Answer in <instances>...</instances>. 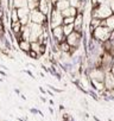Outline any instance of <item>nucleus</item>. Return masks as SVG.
<instances>
[{"instance_id": "nucleus-1", "label": "nucleus", "mask_w": 114, "mask_h": 121, "mask_svg": "<svg viewBox=\"0 0 114 121\" xmlns=\"http://www.w3.org/2000/svg\"><path fill=\"white\" fill-rule=\"evenodd\" d=\"M112 10L109 7V5L103 4V5H99L97 7L93 9L92 11V18H99L101 20L107 19L109 16H112Z\"/></svg>"}, {"instance_id": "nucleus-2", "label": "nucleus", "mask_w": 114, "mask_h": 121, "mask_svg": "<svg viewBox=\"0 0 114 121\" xmlns=\"http://www.w3.org/2000/svg\"><path fill=\"white\" fill-rule=\"evenodd\" d=\"M110 30L107 27V26H99L96 27L94 31H93V38L96 40V42H106L109 39V36H110Z\"/></svg>"}, {"instance_id": "nucleus-3", "label": "nucleus", "mask_w": 114, "mask_h": 121, "mask_svg": "<svg viewBox=\"0 0 114 121\" xmlns=\"http://www.w3.org/2000/svg\"><path fill=\"white\" fill-rule=\"evenodd\" d=\"M63 25V16L62 12L56 10L55 7H52V10L50 11V20H49V26L50 29H55L57 26H62Z\"/></svg>"}, {"instance_id": "nucleus-4", "label": "nucleus", "mask_w": 114, "mask_h": 121, "mask_svg": "<svg viewBox=\"0 0 114 121\" xmlns=\"http://www.w3.org/2000/svg\"><path fill=\"white\" fill-rule=\"evenodd\" d=\"M30 22L38 24V25H46L48 24V16L42 13L38 9L30 11Z\"/></svg>"}, {"instance_id": "nucleus-5", "label": "nucleus", "mask_w": 114, "mask_h": 121, "mask_svg": "<svg viewBox=\"0 0 114 121\" xmlns=\"http://www.w3.org/2000/svg\"><path fill=\"white\" fill-rule=\"evenodd\" d=\"M29 26H30V42H37L38 37L40 35H43L44 32V26L43 25H38V24H35V23H29Z\"/></svg>"}, {"instance_id": "nucleus-6", "label": "nucleus", "mask_w": 114, "mask_h": 121, "mask_svg": "<svg viewBox=\"0 0 114 121\" xmlns=\"http://www.w3.org/2000/svg\"><path fill=\"white\" fill-rule=\"evenodd\" d=\"M66 42H67L71 48L77 49L79 45H80L81 42H82V32H76V31L71 32L68 37H66Z\"/></svg>"}, {"instance_id": "nucleus-7", "label": "nucleus", "mask_w": 114, "mask_h": 121, "mask_svg": "<svg viewBox=\"0 0 114 121\" xmlns=\"http://www.w3.org/2000/svg\"><path fill=\"white\" fill-rule=\"evenodd\" d=\"M105 74L106 71L102 68H93L92 70H89L88 73V78L90 81H99V82H103L105 80Z\"/></svg>"}, {"instance_id": "nucleus-8", "label": "nucleus", "mask_w": 114, "mask_h": 121, "mask_svg": "<svg viewBox=\"0 0 114 121\" xmlns=\"http://www.w3.org/2000/svg\"><path fill=\"white\" fill-rule=\"evenodd\" d=\"M51 37H52V40L57 44H60L61 42H64L66 40V36L63 33V27L62 26H57L55 29H51Z\"/></svg>"}, {"instance_id": "nucleus-9", "label": "nucleus", "mask_w": 114, "mask_h": 121, "mask_svg": "<svg viewBox=\"0 0 114 121\" xmlns=\"http://www.w3.org/2000/svg\"><path fill=\"white\" fill-rule=\"evenodd\" d=\"M103 84H105L106 90H114V75L110 71H106Z\"/></svg>"}, {"instance_id": "nucleus-10", "label": "nucleus", "mask_w": 114, "mask_h": 121, "mask_svg": "<svg viewBox=\"0 0 114 121\" xmlns=\"http://www.w3.org/2000/svg\"><path fill=\"white\" fill-rule=\"evenodd\" d=\"M51 1L50 0H39V4H38V10L42 12V13H44L45 16H48V14H50V9H51Z\"/></svg>"}, {"instance_id": "nucleus-11", "label": "nucleus", "mask_w": 114, "mask_h": 121, "mask_svg": "<svg viewBox=\"0 0 114 121\" xmlns=\"http://www.w3.org/2000/svg\"><path fill=\"white\" fill-rule=\"evenodd\" d=\"M82 26H83V13H77L74 20V31L82 32Z\"/></svg>"}, {"instance_id": "nucleus-12", "label": "nucleus", "mask_w": 114, "mask_h": 121, "mask_svg": "<svg viewBox=\"0 0 114 121\" xmlns=\"http://www.w3.org/2000/svg\"><path fill=\"white\" fill-rule=\"evenodd\" d=\"M18 48H19V50L23 51L24 53H27V52L31 50V42H30V40H24V39H22V40L18 42Z\"/></svg>"}, {"instance_id": "nucleus-13", "label": "nucleus", "mask_w": 114, "mask_h": 121, "mask_svg": "<svg viewBox=\"0 0 114 121\" xmlns=\"http://www.w3.org/2000/svg\"><path fill=\"white\" fill-rule=\"evenodd\" d=\"M70 6V3H69V0H64V1H57L52 7H55L56 10H58V11H64L66 9H68Z\"/></svg>"}, {"instance_id": "nucleus-14", "label": "nucleus", "mask_w": 114, "mask_h": 121, "mask_svg": "<svg viewBox=\"0 0 114 121\" xmlns=\"http://www.w3.org/2000/svg\"><path fill=\"white\" fill-rule=\"evenodd\" d=\"M77 14V10L73 6H69L68 9H66L64 11H62V16L63 18H67V17H76Z\"/></svg>"}, {"instance_id": "nucleus-15", "label": "nucleus", "mask_w": 114, "mask_h": 121, "mask_svg": "<svg viewBox=\"0 0 114 121\" xmlns=\"http://www.w3.org/2000/svg\"><path fill=\"white\" fill-rule=\"evenodd\" d=\"M22 27H23V25H22V23H20V22L11 23V31H12V33H13L14 36L22 32Z\"/></svg>"}, {"instance_id": "nucleus-16", "label": "nucleus", "mask_w": 114, "mask_h": 121, "mask_svg": "<svg viewBox=\"0 0 114 121\" xmlns=\"http://www.w3.org/2000/svg\"><path fill=\"white\" fill-rule=\"evenodd\" d=\"M89 81H90V80H89ZM90 84H92V87H93L95 90H97V91H105V90H106L103 82H99V81H90Z\"/></svg>"}, {"instance_id": "nucleus-17", "label": "nucleus", "mask_w": 114, "mask_h": 121, "mask_svg": "<svg viewBox=\"0 0 114 121\" xmlns=\"http://www.w3.org/2000/svg\"><path fill=\"white\" fill-rule=\"evenodd\" d=\"M14 9H23V7H27V0H13L12 3Z\"/></svg>"}, {"instance_id": "nucleus-18", "label": "nucleus", "mask_w": 114, "mask_h": 121, "mask_svg": "<svg viewBox=\"0 0 114 121\" xmlns=\"http://www.w3.org/2000/svg\"><path fill=\"white\" fill-rule=\"evenodd\" d=\"M9 19L11 20V23L19 22V17H18V11H17V9H14V7H12V9H11V13H10Z\"/></svg>"}, {"instance_id": "nucleus-19", "label": "nucleus", "mask_w": 114, "mask_h": 121, "mask_svg": "<svg viewBox=\"0 0 114 121\" xmlns=\"http://www.w3.org/2000/svg\"><path fill=\"white\" fill-rule=\"evenodd\" d=\"M58 49H60V51L61 52H70V50H71V46L64 40V42H61L60 44H58Z\"/></svg>"}, {"instance_id": "nucleus-20", "label": "nucleus", "mask_w": 114, "mask_h": 121, "mask_svg": "<svg viewBox=\"0 0 114 121\" xmlns=\"http://www.w3.org/2000/svg\"><path fill=\"white\" fill-rule=\"evenodd\" d=\"M17 11H18V17H19V19H22V18H24V17L30 16V10H29V7L17 9Z\"/></svg>"}, {"instance_id": "nucleus-21", "label": "nucleus", "mask_w": 114, "mask_h": 121, "mask_svg": "<svg viewBox=\"0 0 114 121\" xmlns=\"http://www.w3.org/2000/svg\"><path fill=\"white\" fill-rule=\"evenodd\" d=\"M101 23H102L101 19H99V18H92V20H90V30L94 31L96 27L101 26Z\"/></svg>"}, {"instance_id": "nucleus-22", "label": "nucleus", "mask_w": 114, "mask_h": 121, "mask_svg": "<svg viewBox=\"0 0 114 121\" xmlns=\"http://www.w3.org/2000/svg\"><path fill=\"white\" fill-rule=\"evenodd\" d=\"M63 27V33L66 37H68L71 32H74V24H68V25H62Z\"/></svg>"}, {"instance_id": "nucleus-23", "label": "nucleus", "mask_w": 114, "mask_h": 121, "mask_svg": "<svg viewBox=\"0 0 114 121\" xmlns=\"http://www.w3.org/2000/svg\"><path fill=\"white\" fill-rule=\"evenodd\" d=\"M105 23H106V26H107L110 31H113V30H114V14H112V16H109L107 19H105Z\"/></svg>"}, {"instance_id": "nucleus-24", "label": "nucleus", "mask_w": 114, "mask_h": 121, "mask_svg": "<svg viewBox=\"0 0 114 121\" xmlns=\"http://www.w3.org/2000/svg\"><path fill=\"white\" fill-rule=\"evenodd\" d=\"M38 4H39V0H27V7L30 11L38 9Z\"/></svg>"}, {"instance_id": "nucleus-25", "label": "nucleus", "mask_w": 114, "mask_h": 121, "mask_svg": "<svg viewBox=\"0 0 114 121\" xmlns=\"http://www.w3.org/2000/svg\"><path fill=\"white\" fill-rule=\"evenodd\" d=\"M40 48H42V45H40L38 42H32V43H31V50H32V51H36V52L39 53V55H40Z\"/></svg>"}, {"instance_id": "nucleus-26", "label": "nucleus", "mask_w": 114, "mask_h": 121, "mask_svg": "<svg viewBox=\"0 0 114 121\" xmlns=\"http://www.w3.org/2000/svg\"><path fill=\"white\" fill-rule=\"evenodd\" d=\"M26 55H27L30 58H32V59H39V58H40V55H39V53H37L36 51H32V50H30Z\"/></svg>"}, {"instance_id": "nucleus-27", "label": "nucleus", "mask_w": 114, "mask_h": 121, "mask_svg": "<svg viewBox=\"0 0 114 121\" xmlns=\"http://www.w3.org/2000/svg\"><path fill=\"white\" fill-rule=\"evenodd\" d=\"M74 20H75V17H67V18H63V25L74 24Z\"/></svg>"}, {"instance_id": "nucleus-28", "label": "nucleus", "mask_w": 114, "mask_h": 121, "mask_svg": "<svg viewBox=\"0 0 114 121\" xmlns=\"http://www.w3.org/2000/svg\"><path fill=\"white\" fill-rule=\"evenodd\" d=\"M4 17H5V7L0 6V20H3Z\"/></svg>"}, {"instance_id": "nucleus-29", "label": "nucleus", "mask_w": 114, "mask_h": 121, "mask_svg": "<svg viewBox=\"0 0 114 121\" xmlns=\"http://www.w3.org/2000/svg\"><path fill=\"white\" fill-rule=\"evenodd\" d=\"M110 43H112V45L114 46V30L110 32V36H109V39H108Z\"/></svg>"}, {"instance_id": "nucleus-30", "label": "nucleus", "mask_w": 114, "mask_h": 121, "mask_svg": "<svg viewBox=\"0 0 114 121\" xmlns=\"http://www.w3.org/2000/svg\"><path fill=\"white\" fill-rule=\"evenodd\" d=\"M109 1H110V0H97V4L99 5H103V4L109 5Z\"/></svg>"}, {"instance_id": "nucleus-31", "label": "nucleus", "mask_w": 114, "mask_h": 121, "mask_svg": "<svg viewBox=\"0 0 114 121\" xmlns=\"http://www.w3.org/2000/svg\"><path fill=\"white\" fill-rule=\"evenodd\" d=\"M109 7H110L112 12H114V0H110L109 1Z\"/></svg>"}, {"instance_id": "nucleus-32", "label": "nucleus", "mask_w": 114, "mask_h": 121, "mask_svg": "<svg viewBox=\"0 0 114 121\" xmlns=\"http://www.w3.org/2000/svg\"><path fill=\"white\" fill-rule=\"evenodd\" d=\"M109 71H110V73H112V74L114 75V63L112 64V67H110V70H109Z\"/></svg>"}, {"instance_id": "nucleus-33", "label": "nucleus", "mask_w": 114, "mask_h": 121, "mask_svg": "<svg viewBox=\"0 0 114 121\" xmlns=\"http://www.w3.org/2000/svg\"><path fill=\"white\" fill-rule=\"evenodd\" d=\"M57 1H64V0H57Z\"/></svg>"}, {"instance_id": "nucleus-34", "label": "nucleus", "mask_w": 114, "mask_h": 121, "mask_svg": "<svg viewBox=\"0 0 114 121\" xmlns=\"http://www.w3.org/2000/svg\"><path fill=\"white\" fill-rule=\"evenodd\" d=\"M0 23H1V20H0Z\"/></svg>"}]
</instances>
